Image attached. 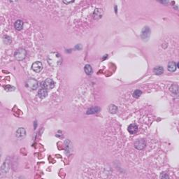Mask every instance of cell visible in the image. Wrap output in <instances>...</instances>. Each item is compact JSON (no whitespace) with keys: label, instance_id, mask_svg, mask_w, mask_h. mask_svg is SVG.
<instances>
[{"label":"cell","instance_id":"obj_1","mask_svg":"<svg viewBox=\"0 0 179 179\" xmlns=\"http://www.w3.org/2000/svg\"><path fill=\"white\" fill-rule=\"evenodd\" d=\"M48 62L50 65L52 66H58L62 62V58L60 55L57 52H52L50 53L48 58Z\"/></svg>","mask_w":179,"mask_h":179},{"label":"cell","instance_id":"obj_2","mask_svg":"<svg viewBox=\"0 0 179 179\" xmlns=\"http://www.w3.org/2000/svg\"><path fill=\"white\" fill-rule=\"evenodd\" d=\"M41 86L43 89H46L47 90L51 89L55 87V82L52 78H48L41 83Z\"/></svg>","mask_w":179,"mask_h":179},{"label":"cell","instance_id":"obj_3","mask_svg":"<svg viewBox=\"0 0 179 179\" xmlns=\"http://www.w3.org/2000/svg\"><path fill=\"white\" fill-rule=\"evenodd\" d=\"M26 50L25 49H23V48H20V49H18L16 52H15L14 56L15 59L17 60H23L26 57Z\"/></svg>","mask_w":179,"mask_h":179},{"label":"cell","instance_id":"obj_4","mask_svg":"<svg viewBox=\"0 0 179 179\" xmlns=\"http://www.w3.org/2000/svg\"><path fill=\"white\" fill-rule=\"evenodd\" d=\"M27 87H29V89L34 90V89H37L38 86H39V83L37 80H35L34 78H30L28 81H27Z\"/></svg>","mask_w":179,"mask_h":179},{"label":"cell","instance_id":"obj_5","mask_svg":"<svg viewBox=\"0 0 179 179\" xmlns=\"http://www.w3.org/2000/svg\"><path fill=\"white\" fill-rule=\"evenodd\" d=\"M32 70L37 73H39L43 69V65H42V63L41 62H35L34 63L32 64Z\"/></svg>","mask_w":179,"mask_h":179},{"label":"cell","instance_id":"obj_6","mask_svg":"<svg viewBox=\"0 0 179 179\" xmlns=\"http://www.w3.org/2000/svg\"><path fill=\"white\" fill-rule=\"evenodd\" d=\"M134 146L138 150H143L146 147V141L144 139H138L134 143Z\"/></svg>","mask_w":179,"mask_h":179},{"label":"cell","instance_id":"obj_7","mask_svg":"<svg viewBox=\"0 0 179 179\" xmlns=\"http://www.w3.org/2000/svg\"><path fill=\"white\" fill-rule=\"evenodd\" d=\"M25 135H26V131H25V128L20 127L19 129H17V130L16 131V136H17V139H23V138H25Z\"/></svg>","mask_w":179,"mask_h":179},{"label":"cell","instance_id":"obj_8","mask_svg":"<svg viewBox=\"0 0 179 179\" xmlns=\"http://www.w3.org/2000/svg\"><path fill=\"white\" fill-rule=\"evenodd\" d=\"M150 30L149 29V27H145L144 29H143V31H142L141 38L144 41L147 40L149 38V37H150Z\"/></svg>","mask_w":179,"mask_h":179},{"label":"cell","instance_id":"obj_9","mask_svg":"<svg viewBox=\"0 0 179 179\" xmlns=\"http://www.w3.org/2000/svg\"><path fill=\"white\" fill-rule=\"evenodd\" d=\"M138 131V126L136 124H130V126L128 127V132L131 134H136Z\"/></svg>","mask_w":179,"mask_h":179},{"label":"cell","instance_id":"obj_10","mask_svg":"<svg viewBox=\"0 0 179 179\" xmlns=\"http://www.w3.org/2000/svg\"><path fill=\"white\" fill-rule=\"evenodd\" d=\"M100 108L98 106H93L91 108H89V109L87 111V114H95V113H97L100 111Z\"/></svg>","mask_w":179,"mask_h":179},{"label":"cell","instance_id":"obj_11","mask_svg":"<svg viewBox=\"0 0 179 179\" xmlns=\"http://www.w3.org/2000/svg\"><path fill=\"white\" fill-rule=\"evenodd\" d=\"M102 10L100 9H95V11L94 12V15H93V17H94V19L95 20H98L99 18H101V15H102Z\"/></svg>","mask_w":179,"mask_h":179},{"label":"cell","instance_id":"obj_12","mask_svg":"<svg viewBox=\"0 0 179 179\" xmlns=\"http://www.w3.org/2000/svg\"><path fill=\"white\" fill-rule=\"evenodd\" d=\"M38 95L41 99H44L48 96V90L46 89L41 88L39 89V91L38 92Z\"/></svg>","mask_w":179,"mask_h":179},{"label":"cell","instance_id":"obj_13","mask_svg":"<svg viewBox=\"0 0 179 179\" xmlns=\"http://www.w3.org/2000/svg\"><path fill=\"white\" fill-rule=\"evenodd\" d=\"M176 68H177V66H176V64L174 62H170L168 64L167 69L169 71H171V72H173V71H175L176 69Z\"/></svg>","mask_w":179,"mask_h":179},{"label":"cell","instance_id":"obj_14","mask_svg":"<svg viewBox=\"0 0 179 179\" xmlns=\"http://www.w3.org/2000/svg\"><path fill=\"white\" fill-rule=\"evenodd\" d=\"M15 28L17 30H21L23 27V22L21 20H17L15 21V23L14 24Z\"/></svg>","mask_w":179,"mask_h":179},{"label":"cell","instance_id":"obj_15","mask_svg":"<svg viewBox=\"0 0 179 179\" xmlns=\"http://www.w3.org/2000/svg\"><path fill=\"white\" fill-rule=\"evenodd\" d=\"M153 71H154V73H155V74H157V75H161V74H162V73L164 72V69H163V67L161 66H156L155 68H154Z\"/></svg>","mask_w":179,"mask_h":179},{"label":"cell","instance_id":"obj_16","mask_svg":"<svg viewBox=\"0 0 179 179\" xmlns=\"http://www.w3.org/2000/svg\"><path fill=\"white\" fill-rule=\"evenodd\" d=\"M84 70H85V72L86 73L87 75H91L93 74V68L89 64H86L84 67Z\"/></svg>","mask_w":179,"mask_h":179},{"label":"cell","instance_id":"obj_17","mask_svg":"<svg viewBox=\"0 0 179 179\" xmlns=\"http://www.w3.org/2000/svg\"><path fill=\"white\" fill-rule=\"evenodd\" d=\"M169 89H170V91L173 94H175L176 95H178V86L177 85H172L170 87Z\"/></svg>","mask_w":179,"mask_h":179},{"label":"cell","instance_id":"obj_18","mask_svg":"<svg viewBox=\"0 0 179 179\" xmlns=\"http://www.w3.org/2000/svg\"><path fill=\"white\" fill-rule=\"evenodd\" d=\"M109 111L111 113H116L118 111V108L114 104H111L109 106Z\"/></svg>","mask_w":179,"mask_h":179},{"label":"cell","instance_id":"obj_19","mask_svg":"<svg viewBox=\"0 0 179 179\" xmlns=\"http://www.w3.org/2000/svg\"><path fill=\"white\" fill-rule=\"evenodd\" d=\"M141 91L140 89H136V90L133 93V96H134V97H135V98H138V97H139L140 95H141Z\"/></svg>","mask_w":179,"mask_h":179},{"label":"cell","instance_id":"obj_20","mask_svg":"<svg viewBox=\"0 0 179 179\" xmlns=\"http://www.w3.org/2000/svg\"><path fill=\"white\" fill-rule=\"evenodd\" d=\"M4 89H6V91H9V92H11V91H13L15 89V87H14L11 86V85H6V86H4Z\"/></svg>","mask_w":179,"mask_h":179},{"label":"cell","instance_id":"obj_21","mask_svg":"<svg viewBox=\"0 0 179 179\" xmlns=\"http://www.w3.org/2000/svg\"><path fill=\"white\" fill-rule=\"evenodd\" d=\"M161 178H169V176H168L167 174V175H161V176H160Z\"/></svg>","mask_w":179,"mask_h":179},{"label":"cell","instance_id":"obj_22","mask_svg":"<svg viewBox=\"0 0 179 179\" xmlns=\"http://www.w3.org/2000/svg\"><path fill=\"white\" fill-rule=\"evenodd\" d=\"M72 2H64V3H65V4H70V3H72Z\"/></svg>","mask_w":179,"mask_h":179}]
</instances>
